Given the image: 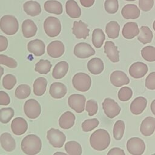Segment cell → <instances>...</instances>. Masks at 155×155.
Returning <instances> with one entry per match:
<instances>
[{
	"label": "cell",
	"mask_w": 155,
	"mask_h": 155,
	"mask_svg": "<svg viewBox=\"0 0 155 155\" xmlns=\"http://www.w3.org/2000/svg\"><path fill=\"white\" fill-rule=\"evenodd\" d=\"M107 155H125V153L122 149L115 147L111 148L107 153Z\"/></svg>",
	"instance_id": "cell-52"
},
{
	"label": "cell",
	"mask_w": 155,
	"mask_h": 155,
	"mask_svg": "<svg viewBox=\"0 0 155 155\" xmlns=\"http://www.w3.org/2000/svg\"><path fill=\"white\" fill-rule=\"evenodd\" d=\"M17 82L16 77L11 74L5 75L2 79V86L6 90H12Z\"/></svg>",
	"instance_id": "cell-42"
},
{
	"label": "cell",
	"mask_w": 155,
	"mask_h": 155,
	"mask_svg": "<svg viewBox=\"0 0 155 155\" xmlns=\"http://www.w3.org/2000/svg\"><path fill=\"white\" fill-rule=\"evenodd\" d=\"M87 68L91 74L94 75L99 74L104 69V62L99 58H93L88 62Z\"/></svg>",
	"instance_id": "cell-26"
},
{
	"label": "cell",
	"mask_w": 155,
	"mask_h": 155,
	"mask_svg": "<svg viewBox=\"0 0 155 155\" xmlns=\"http://www.w3.org/2000/svg\"><path fill=\"white\" fill-rule=\"evenodd\" d=\"M24 12L29 16H36L41 12V5L35 1H28L23 5Z\"/></svg>",
	"instance_id": "cell-29"
},
{
	"label": "cell",
	"mask_w": 155,
	"mask_h": 155,
	"mask_svg": "<svg viewBox=\"0 0 155 155\" xmlns=\"http://www.w3.org/2000/svg\"><path fill=\"white\" fill-rule=\"evenodd\" d=\"M0 64L4 65L11 68H15L18 66L16 60L4 54H0Z\"/></svg>",
	"instance_id": "cell-46"
},
{
	"label": "cell",
	"mask_w": 155,
	"mask_h": 155,
	"mask_svg": "<svg viewBox=\"0 0 155 155\" xmlns=\"http://www.w3.org/2000/svg\"><path fill=\"white\" fill-rule=\"evenodd\" d=\"M125 123L122 120H117L113 127V137L117 140H120L124 134Z\"/></svg>",
	"instance_id": "cell-39"
},
{
	"label": "cell",
	"mask_w": 155,
	"mask_h": 155,
	"mask_svg": "<svg viewBox=\"0 0 155 155\" xmlns=\"http://www.w3.org/2000/svg\"><path fill=\"white\" fill-rule=\"evenodd\" d=\"M153 29H154V30L155 31V20H154V22L153 24Z\"/></svg>",
	"instance_id": "cell-57"
},
{
	"label": "cell",
	"mask_w": 155,
	"mask_h": 155,
	"mask_svg": "<svg viewBox=\"0 0 155 155\" xmlns=\"http://www.w3.org/2000/svg\"><path fill=\"white\" fill-rule=\"evenodd\" d=\"M37 27L31 19H25L22 24V31L23 36L26 38L34 36L37 31Z\"/></svg>",
	"instance_id": "cell-28"
},
{
	"label": "cell",
	"mask_w": 155,
	"mask_h": 155,
	"mask_svg": "<svg viewBox=\"0 0 155 155\" xmlns=\"http://www.w3.org/2000/svg\"><path fill=\"white\" fill-rule=\"evenodd\" d=\"M68 64L66 61H61L56 64L52 71V76L56 79L63 78L68 72Z\"/></svg>",
	"instance_id": "cell-30"
},
{
	"label": "cell",
	"mask_w": 155,
	"mask_h": 155,
	"mask_svg": "<svg viewBox=\"0 0 155 155\" xmlns=\"http://www.w3.org/2000/svg\"><path fill=\"white\" fill-rule=\"evenodd\" d=\"M24 111L28 118L31 119H36L41 113V105L35 99H28L24 104Z\"/></svg>",
	"instance_id": "cell-7"
},
{
	"label": "cell",
	"mask_w": 155,
	"mask_h": 155,
	"mask_svg": "<svg viewBox=\"0 0 155 155\" xmlns=\"http://www.w3.org/2000/svg\"><path fill=\"white\" fill-rule=\"evenodd\" d=\"M47 51L48 54L53 58H58L63 55L65 51L64 44L60 41H53L47 46Z\"/></svg>",
	"instance_id": "cell-13"
},
{
	"label": "cell",
	"mask_w": 155,
	"mask_h": 155,
	"mask_svg": "<svg viewBox=\"0 0 155 155\" xmlns=\"http://www.w3.org/2000/svg\"><path fill=\"white\" fill-rule=\"evenodd\" d=\"M0 143L2 148L7 152L13 151L16 148V142L12 135L7 132L0 136Z\"/></svg>",
	"instance_id": "cell-24"
},
{
	"label": "cell",
	"mask_w": 155,
	"mask_h": 155,
	"mask_svg": "<svg viewBox=\"0 0 155 155\" xmlns=\"http://www.w3.org/2000/svg\"><path fill=\"white\" fill-rule=\"evenodd\" d=\"M140 10L135 4H126L121 10V14L125 19H135L140 16Z\"/></svg>",
	"instance_id": "cell-22"
},
{
	"label": "cell",
	"mask_w": 155,
	"mask_h": 155,
	"mask_svg": "<svg viewBox=\"0 0 155 155\" xmlns=\"http://www.w3.org/2000/svg\"><path fill=\"white\" fill-rule=\"evenodd\" d=\"M81 4L85 7H90L94 3L95 0H79Z\"/></svg>",
	"instance_id": "cell-53"
},
{
	"label": "cell",
	"mask_w": 155,
	"mask_h": 155,
	"mask_svg": "<svg viewBox=\"0 0 155 155\" xmlns=\"http://www.w3.org/2000/svg\"><path fill=\"white\" fill-rule=\"evenodd\" d=\"M99 124V120L96 118L85 120L82 124V130L85 132H89L96 128Z\"/></svg>",
	"instance_id": "cell-43"
},
{
	"label": "cell",
	"mask_w": 155,
	"mask_h": 155,
	"mask_svg": "<svg viewBox=\"0 0 155 155\" xmlns=\"http://www.w3.org/2000/svg\"><path fill=\"white\" fill-rule=\"evenodd\" d=\"M47 80L43 77H39L33 83V93L37 96H42L47 88Z\"/></svg>",
	"instance_id": "cell-32"
},
{
	"label": "cell",
	"mask_w": 155,
	"mask_h": 155,
	"mask_svg": "<svg viewBox=\"0 0 155 155\" xmlns=\"http://www.w3.org/2000/svg\"><path fill=\"white\" fill-rule=\"evenodd\" d=\"M85 110L88 113V116H90L96 114L98 110L97 102L93 99L88 100L85 105Z\"/></svg>",
	"instance_id": "cell-47"
},
{
	"label": "cell",
	"mask_w": 155,
	"mask_h": 155,
	"mask_svg": "<svg viewBox=\"0 0 155 155\" xmlns=\"http://www.w3.org/2000/svg\"><path fill=\"white\" fill-rule=\"evenodd\" d=\"M31 93V88L27 84L19 85L15 90V95L19 99H25L27 98Z\"/></svg>",
	"instance_id": "cell-38"
},
{
	"label": "cell",
	"mask_w": 155,
	"mask_h": 155,
	"mask_svg": "<svg viewBox=\"0 0 155 155\" xmlns=\"http://www.w3.org/2000/svg\"><path fill=\"white\" fill-rule=\"evenodd\" d=\"M72 31L76 38L85 39L89 36L90 30L88 28V25L80 20L74 21Z\"/></svg>",
	"instance_id": "cell-16"
},
{
	"label": "cell",
	"mask_w": 155,
	"mask_h": 155,
	"mask_svg": "<svg viewBox=\"0 0 155 155\" xmlns=\"http://www.w3.org/2000/svg\"><path fill=\"white\" fill-rule=\"evenodd\" d=\"M65 150L69 155H81L82 149L81 145L76 141H68L65 145Z\"/></svg>",
	"instance_id": "cell-36"
},
{
	"label": "cell",
	"mask_w": 155,
	"mask_h": 155,
	"mask_svg": "<svg viewBox=\"0 0 155 155\" xmlns=\"http://www.w3.org/2000/svg\"><path fill=\"white\" fill-rule=\"evenodd\" d=\"M28 129V124L25 119L21 117H17L13 119L11 123V130L17 136L25 133Z\"/></svg>",
	"instance_id": "cell-15"
},
{
	"label": "cell",
	"mask_w": 155,
	"mask_h": 155,
	"mask_svg": "<svg viewBox=\"0 0 155 155\" xmlns=\"http://www.w3.org/2000/svg\"><path fill=\"white\" fill-rule=\"evenodd\" d=\"M140 33L137 39L143 44L150 43L153 38V35L150 28L147 26H142L140 28Z\"/></svg>",
	"instance_id": "cell-34"
},
{
	"label": "cell",
	"mask_w": 155,
	"mask_h": 155,
	"mask_svg": "<svg viewBox=\"0 0 155 155\" xmlns=\"http://www.w3.org/2000/svg\"><path fill=\"white\" fill-rule=\"evenodd\" d=\"M61 28V22L56 17L48 16L44 22V31L49 37L54 38L58 36Z\"/></svg>",
	"instance_id": "cell-5"
},
{
	"label": "cell",
	"mask_w": 155,
	"mask_h": 155,
	"mask_svg": "<svg viewBox=\"0 0 155 155\" xmlns=\"http://www.w3.org/2000/svg\"><path fill=\"white\" fill-rule=\"evenodd\" d=\"M141 55L142 58L148 62L155 61V47L151 45H148L141 50Z\"/></svg>",
	"instance_id": "cell-40"
},
{
	"label": "cell",
	"mask_w": 155,
	"mask_h": 155,
	"mask_svg": "<svg viewBox=\"0 0 155 155\" xmlns=\"http://www.w3.org/2000/svg\"><path fill=\"white\" fill-rule=\"evenodd\" d=\"M104 7L105 10L108 13H116L119 9L118 0H105Z\"/></svg>",
	"instance_id": "cell-45"
},
{
	"label": "cell",
	"mask_w": 155,
	"mask_h": 155,
	"mask_svg": "<svg viewBox=\"0 0 155 155\" xmlns=\"http://www.w3.org/2000/svg\"><path fill=\"white\" fill-rule=\"evenodd\" d=\"M8 39L6 37L0 35V52L5 51L8 47Z\"/></svg>",
	"instance_id": "cell-51"
},
{
	"label": "cell",
	"mask_w": 155,
	"mask_h": 155,
	"mask_svg": "<svg viewBox=\"0 0 155 155\" xmlns=\"http://www.w3.org/2000/svg\"><path fill=\"white\" fill-rule=\"evenodd\" d=\"M155 130V118L148 116L145 118L140 124V131L142 135L150 136L153 134Z\"/></svg>",
	"instance_id": "cell-20"
},
{
	"label": "cell",
	"mask_w": 155,
	"mask_h": 155,
	"mask_svg": "<svg viewBox=\"0 0 155 155\" xmlns=\"http://www.w3.org/2000/svg\"><path fill=\"white\" fill-rule=\"evenodd\" d=\"M120 31L119 24L114 21L107 23L105 27V33L108 37L111 39H116L119 36Z\"/></svg>",
	"instance_id": "cell-33"
},
{
	"label": "cell",
	"mask_w": 155,
	"mask_h": 155,
	"mask_svg": "<svg viewBox=\"0 0 155 155\" xmlns=\"http://www.w3.org/2000/svg\"><path fill=\"white\" fill-rule=\"evenodd\" d=\"M73 53L78 58L85 59L95 54L96 51L89 44L86 42H79L75 45Z\"/></svg>",
	"instance_id": "cell-11"
},
{
	"label": "cell",
	"mask_w": 155,
	"mask_h": 155,
	"mask_svg": "<svg viewBox=\"0 0 155 155\" xmlns=\"http://www.w3.org/2000/svg\"><path fill=\"white\" fill-rule=\"evenodd\" d=\"M150 108L151 110V112L154 115H155V99H154L150 105Z\"/></svg>",
	"instance_id": "cell-54"
},
{
	"label": "cell",
	"mask_w": 155,
	"mask_h": 155,
	"mask_svg": "<svg viewBox=\"0 0 155 155\" xmlns=\"http://www.w3.org/2000/svg\"><path fill=\"white\" fill-rule=\"evenodd\" d=\"M67 14L71 18H78L81 15V10L74 0H68L65 4Z\"/></svg>",
	"instance_id": "cell-27"
},
{
	"label": "cell",
	"mask_w": 155,
	"mask_h": 155,
	"mask_svg": "<svg viewBox=\"0 0 155 155\" xmlns=\"http://www.w3.org/2000/svg\"><path fill=\"white\" fill-rule=\"evenodd\" d=\"M10 102L9 95L4 91H0V105H7Z\"/></svg>",
	"instance_id": "cell-50"
},
{
	"label": "cell",
	"mask_w": 155,
	"mask_h": 155,
	"mask_svg": "<svg viewBox=\"0 0 155 155\" xmlns=\"http://www.w3.org/2000/svg\"><path fill=\"white\" fill-rule=\"evenodd\" d=\"M45 45L42 40L36 39L30 41L27 44L28 51L36 56H41L45 53Z\"/></svg>",
	"instance_id": "cell-17"
},
{
	"label": "cell",
	"mask_w": 155,
	"mask_h": 155,
	"mask_svg": "<svg viewBox=\"0 0 155 155\" xmlns=\"http://www.w3.org/2000/svg\"><path fill=\"white\" fill-rule=\"evenodd\" d=\"M147 105V100L143 96L136 97L130 104V111L134 115L141 114L145 109Z\"/></svg>",
	"instance_id": "cell-21"
},
{
	"label": "cell",
	"mask_w": 155,
	"mask_h": 155,
	"mask_svg": "<svg viewBox=\"0 0 155 155\" xmlns=\"http://www.w3.org/2000/svg\"><path fill=\"white\" fill-rule=\"evenodd\" d=\"M153 5L154 0H139V7L142 11H150Z\"/></svg>",
	"instance_id": "cell-48"
},
{
	"label": "cell",
	"mask_w": 155,
	"mask_h": 155,
	"mask_svg": "<svg viewBox=\"0 0 155 155\" xmlns=\"http://www.w3.org/2000/svg\"><path fill=\"white\" fill-rule=\"evenodd\" d=\"M125 1H134L136 0H125Z\"/></svg>",
	"instance_id": "cell-58"
},
{
	"label": "cell",
	"mask_w": 155,
	"mask_h": 155,
	"mask_svg": "<svg viewBox=\"0 0 155 155\" xmlns=\"http://www.w3.org/2000/svg\"><path fill=\"white\" fill-rule=\"evenodd\" d=\"M145 87L148 90H155V71L150 73L146 78Z\"/></svg>",
	"instance_id": "cell-49"
},
{
	"label": "cell",
	"mask_w": 155,
	"mask_h": 155,
	"mask_svg": "<svg viewBox=\"0 0 155 155\" xmlns=\"http://www.w3.org/2000/svg\"><path fill=\"white\" fill-rule=\"evenodd\" d=\"M148 71V66L142 62H136L131 64L129 68V74L134 79L143 78L147 74Z\"/></svg>",
	"instance_id": "cell-12"
},
{
	"label": "cell",
	"mask_w": 155,
	"mask_h": 155,
	"mask_svg": "<svg viewBox=\"0 0 155 155\" xmlns=\"http://www.w3.org/2000/svg\"><path fill=\"white\" fill-rule=\"evenodd\" d=\"M133 95L132 90L128 87H122L118 91V98L121 101H127L130 100Z\"/></svg>",
	"instance_id": "cell-44"
},
{
	"label": "cell",
	"mask_w": 155,
	"mask_h": 155,
	"mask_svg": "<svg viewBox=\"0 0 155 155\" xmlns=\"http://www.w3.org/2000/svg\"><path fill=\"white\" fill-rule=\"evenodd\" d=\"M139 33L138 25L134 22H127L122 30V36L127 39H131L137 36Z\"/></svg>",
	"instance_id": "cell-23"
},
{
	"label": "cell",
	"mask_w": 155,
	"mask_h": 155,
	"mask_svg": "<svg viewBox=\"0 0 155 155\" xmlns=\"http://www.w3.org/2000/svg\"><path fill=\"white\" fill-rule=\"evenodd\" d=\"M44 10L50 13L61 15L62 13L63 8L62 4L56 0H48L44 4Z\"/></svg>",
	"instance_id": "cell-31"
},
{
	"label": "cell",
	"mask_w": 155,
	"mask_h": 155,
	"mask_svg": "<svg viewBox=\"0 0 155 155\" xmlns=\"http://www.w3.org/2000/svg\"><path fill=\"white\" fill-rule=\"evenodd\" d=\"M47 138L53 147L58 148L62 147L66 140V136L64 133L59 130L53 128L47 131Z\"/></svg>",
	"instance_id": "cell-6"
},
{
	"label": "cell",
	"mask_w": 155,
	"mask_h": 155,
	"mask_svg": "<svg viewBox=\"0 0 155 155\" xmlns=\"http://www.w3.org/2000/svg\"><path fill=\"white\" fill-rule=\"evenodd\" d=\"M130 79L122 71L115 70L110 75L111 83L116 87H120L130 83Z\"/></svg>",
	"instance_id": "cell-14"
},
{
	"label": "cell",
	"mask_w": 155,
	"mask_h": 155,
	"mask_svg": "<svg viewBox=\"0 0 155 155\" xmlns=\"http://www.w3.org/2000/svg\"><path fill=\"white\" fill-rule=\"evenodd\" d=\"M75 119L76 117L72 112L69 111H65L59 119V127L62 129H69L74 125Z\"/></svg>",
	"instance_id": "cell-25"
},
{
	"label": "cell",
	"mask_w": 155,
	"mask_h": 155,
	"mask_svg": "<svg viewBox=\"0 0 155 155\" xmlns=\"http://www.w3.org/2000/svg\"><path fill=\"white\" fill-rule=\"evenodd\" d=\"M151 155H155V153H154V154H151Z\"/></svg>",
	"instance_id": "cell-59"
},
{
	"label": "cell",
	"mask_w": 155,
	"mask_h": 155,
	"mask_svg": "<svg viewBox=\"0 0 155 155\" xmlns=\"http://www.w3.org/2000/svg\"><path fill=\"white\" fill-rule=\"evenodd\" d=\"M102 105L104 113L110 119H113L119 115L121 111V108L119 104L111 98H105Z\"/></svg>",
	"instance_id": "cell-9"
},
{
	"label": "cell",
	"mask_w": 155,
	"mask_h": 155,
	"mask_svg": "<svg viewBox=\"0 0 155 155\" xmlns=\"http://www.w3.org/2000/svg\"><path fill=\"white\" fill-rule=\"evenodd\" d=\"M128 153L132 155H142L145 150L144 141L139 137H131L127 142Z\"/></svg>",
	"instance_id": "cell-8"
},
{
	"label": "cell",
	"mask_w": 155,
	"mask_h": 155,
	"mask_svg": "<svg viewBox=\"0 0 155 155\" xmlns=\"http://www.w3.org/2000/svg\"><path fill=\"white\" fill-rule=\"evenodd\" d=\"M67 92V87L61 82H56L51 84L49 90L50 96L54 99H61L64 97Z\"/></svg>",
	"instance_id": "cell-18"
},
{
	"label": "cell",
	"mask_w": 155,
	"mask_h": 155,
	"mask_svg": "<svg viewBox=\"0 0 155 155\" xmlns=\"http://www.w3.org/2000/svg\"><path fill=\"white\" fill-rule=\"evenodd\" d=\"M72 84L76 90L81 92H85L89 90L91 87V79L88 74L79 72L73 77Z\"/></svg>",
	"instance_id": "cell-4"
},
{
	"label": "cell",
	"mask_w": 155,
	"mask_h": 155,
	"mask_svg": "<svg viewBox=\"0 0 155 155\" xmlns=\"http://www.w3.org/2000/svg\"><path fill=\"white\" fill-rule=\"evenodd\" d=\"M105 39V36L102 29L96 28L93 31L91 41L93 45L96 48H101Z\"/></svg>",
	"instance_id": "cell-35"
},
{
	"label": "cell",
	"mask_w": 155,
	"mask_h": 155,
	"mask_svg": "<svg viewBox=\"0 0 155 155\" xmlns=\"http://www.w3.org/2000/svg\"><path fill=\"white\" fill-rule=\"evenodd\" d=\"M51 67L52 65L48 60L40 59L35 64V70L41 74H46L50 72Z\"/></svg>",
	"instance_id": "cell-37"
},
{
	"label": "cell",
	"mask_w": 155,
	"mask_h": 155,
	"mask_svg": "<svg viewBox=\"0 0 155 155\" xmlns=\"http://www.w3.org/2000/svg\"><path fill=\"white\" fill-rule=\"evenodd\" d=\"M14 116V110L12 108H2L0 109V122L2 124H7Z\"/></svg>",
	"instance_id": "cell-41"
},
{
	"label": "cell",
	"mask_w": 155,
	"mask_h": 155,
	"mask_svg": "<svg viewBox=\"0 0 155 155\" xmlns=\"http://www.w3.org/2000/svg\"><path fill=\"white\" fill-rule=\"evenodd\" d=\"M0 29L7 35H15L19 29V22L16 17L7 15L0 19Z\"/></svg>",
	"instance_id": "cell-3"
},
{
	"label": "cell",
	"mask_w": 155,
	"mask_h": 155,
	"mask_svg": "<svg viewBox=\"0 0 155 155\" xmlns=\"http://www.w3.org/2000/svg\"><path fill=\"white\" fill-rule=\"evenodd\" d=\"M111 142L110 135L104 129H97L90 137L91 147L95 150L103 151L110 145Z\"/></svg>",
	"instance_id": "cell-1"
},
{
	"label": "cell",
	"mask_w": 155,
	"mask_h": 155,
	"mask_svg": "<svg viewBox=\"0 0 155 155\" xmlns=\"http://www.w3.org/2000/svg\"><path fill=\"white\" fill-rule=\"evenodd\" d=\"M21 146L25 154L36 155L41 150L42 141L37 135L28 134L22 140Z\"/></svg>",
	"instance_id": "cell-2"
},
{
	"label": "cell",
	"mask_w": 155,
	"mask_h": 155,
	"mask_svg": "<svg viewBox=\"0 0 155 155\" xmlns=\"http://www.w3.org/2000/svg\"><path fill=\"white\" fill-rule=\"evenodd\" d=\"M53 155H68V154L62 152H56L53 154Z\"/></svg>",
	"instance_id": "cell-56"
},
{
	"label": "cell",
	"mask_w": 155,
	"mask_h": 155,
	"mask_svg": "<svg viewBox=\"0 0 155 155\" xmlns=\"http://www.w3.org/2000/svg\"><path fill=\"white\" fill-rule=\"evenodd\" d=\"M104 53L113 62L119 61V51L112 41H106L104 45Z\"/></svg>",
	"instance_id": "cell-19"
},
{
	"label": "cell",
	"mask_w": 155,
	"mask_h": 155,
	"mask_svg": "<svg viewBox=\"0 0 155 155\" xmlns=\"http://www.w3.org/2000/svg\"><path fill=\"white\" fill-rule=\"evenodd\" d=\"M86 97L79 94H73L68 98L69 107L78 113H82L85 110Z\"/></svg>",
	"instance_id": "cell-10"
},
{
	"label": "cell",
	"mask_w": 155,
	"mask_h": 155,
	"mask_svg": "<svg viewBox=\"0 0 155 155\" xmlns=\"http://www.w3.org/2000/svg\"><path fill=\"white\" fill-rule=\"evenodd\" d=\"M4 74V68L0 65V79Z\"/></svg>",
	"instance_id": "cell-55"
}]
</instances>
